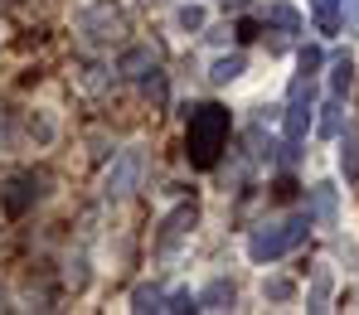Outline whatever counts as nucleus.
I'll return each mask as SVG.
<instances>
[{"label":"nucleus","mask_w":359,"mask_h":315,"mask_svg":"<svg viewBox=\"0 0 359 315\" xmlns=\"http://www.w3.org/2000/svg\"><path fill=\"white\" fill-rule=\"evenodd\" d=\"M224 141H229V112H224V107H194V112H189V136H184L189 165L209 170V165L219 160Z\"/></svg>","instance_id":"f257e3e1"},{"label":"nucleus","mask_w":359,"mask_h":315,"mask_svg":"<svg viewBox=\"0 0 359 315\" xmlns=\"http://www.w3.org/2000/svg\"><path fill=\"white\" fill-rule=\"evenodd\" d=\"M301 233H306V218H292V223H282V228H262V233H252L248 252H252L257 262H272V257H282L287 248H297Z\"/></svg>","instance_id":"f03ea898"},{"label":"nucleus","mask_w":359,"mask_h":315,"mask_svg":"<svg viewBox=\"0 0 359 315\" xmlns=\"http://www.w3.org/2000/svg\"><path fill=\"white\" fill-rule=\"evenodd\" d=\"M117 34H121V10L112 0H102V5H93V10L83 15V39L102 44V39H117Z\"/></svg>","instance_id":"7ed1b4c3"},{"label":"nucleus","mask_w":359,"mask_h":315,"mask_svg":"<svg viewBox=\"0 0 359 315\" xmlns=\"http://www.w3.org/2000/svg\"><path fill=\"white\" fill-rule=\"evenodd\" d=\"M136 180H141V150H126L117 165L107 170V194L121 199V194H131V189H136Z\"/></svg>","instance_id":"20e7f679"},{"label":"nucleus","mask_w":359,"mask_h":315,"mask_svg":"<svg viewBox=\"0 0 359 315\" xmlns=\"http://www.w3.org/2000/svg\"><path fill=\"white\" fill-rule=\"evenodd\" d=\"M34 199H39V185H34V175H15L10 185L0 189V204H5V214H15V218H20V214H25Z\"/></svg>","instance_id":"39448f33"},{"label":"nucleus","mask_w":359,"mask_h":315,"mask_svg":"<svg viewBox=\"0 0 359 315\" xmlns=\"http://www.w3.org/2000/svg\"><path fill=\"white\" fill-rule=\"evenodd\" d=\"M311 126V83H297V102H292V117H287V136L301 141Z\"/></svg>","instance_id":"423d86ee"},{"label":"nucleus","mask_w":359,"mask_h":315,"mask_svg":"<svg viewBox=\"0 0 359 315\" xmlns=\"http://www.w3.org/2000/svg\"><path fill=\"white\" fill-rule=\"evenodd\" d=\"M233 306V286L229 281H214L204 296H199V311H229Z\"/></svg>","instance_id":"0eeeda50"},{"label":"nucleus","mask_w":359,"mask_h":315,"mask_svg":"<svg viewBox=\"0 0 359 315\" xmlns=\"http://www.w3.org/2000/svg\"><path fill=\"white\" fill-rule=\"evenodd\" d=\"M189 228H194V204H184V209H175V214L165 218V233H170V238L189 233Z\"/></svg>","instance_id":"6e6552de"},{"label":"nucleus","mask_w":359,"mask_h":315,"mask_svg":"<svg viewBox=\"0 0 359 315\" xmlns=\"http://www.w3.org/2000/svg\"><path fill=\"white\" fill-rule=\"evenodd\" d=\"M146 68H156V59H151V54H146V49H131V54H126V59H121V73H131V78H141V73H146Z\"/></svg>","instance_id":"1a4fd4ad"},{"label":"nucleus","mask_w":359,"mask_h":315,"mask_svg":"<svg viewBox=\"0 0 359 315\" xmlns=\"http://www.w3.org/2000/svg\"><path fill=\"white\" fill-rule=\"evenodd\" d=\"M267 20H272V24H282V29H297V24H301V15L292 10V5H272V10H267Z\"/></svg>","instance_id":"9d476101"},{"label":"nucleus","mask_w":359,"mask_h":315,"mask_svg":"<svg viewBox=\"0 0 359 315\" xmlns=\"http://www.w3.org/2000/svg\"><path fill=\"white\" fill-rule=\"evenodd\" d=\"M243 73V59H219L214 63V83H233Z\"/></svg>","instance_id":"9b49d317"},{"label":"nucleus","mask_w":359,"mask_h":315,"mask_svg":"<svg viewBox=\"0 0 359 315\" xmlns=\"http://www.w3.org/2000/svg\"><path fill=\"white\" fill-rule=\"evenodd\" d=\"M136 311H165V306H161V291H156V286H151V291L141 286V291H136Z\"/></svg>","instance_id":"f8f14e48"},{"label":"nucleus","mask_w":359,"mask_h":315,"mask_svg":"<svg viewBox=\"0 0 359 315\" xmlns=\"http://www.w3.org/2000/svg\"><path fill=\"white\" fill-rule=\"evenodd\" d=\"M345 175H359V141H345Z\"/></svg>","instance_id":"ddd939ff"},{"label":"nucleus","mask_w":359,"mask_h":315,"mask_svg":"<svg viewBox=\"0 0 359 315\" xmlns=\"http://www.w3.org/2000/svg\"><path fill=\"white\" fill-rule=\"evenodd\" d=\"M330 83H335V92H345V88H350V59L335 63V78H330Z\"/></svg>","instance_id":"4468645a"},{"label":"nucleus","mask_w":359,"mask_h":315,"mask_svg":"<svg viewBox=\"0 0 359 315\" xmlns=\"http://www.w3.org/2000/svg\"><path fill=\"white\" fill-rule=\"evenodd\" d=\"M316 214H320V218H330V214H335V199H330V189H320V194H316Z\"/></svg>","instance_id":"2eb2a0df"},{"label":"nucleus","mask_w":359,"mask_h":315,"mask_svg":"<svg viewBox=\"0 0 359 315\" xmlns=\"http://www.w3.org/2000/svg\"><path fill=\"white\" fill-rule=\"evenodd\" d=\"M267 296H272V301H287L292 286H287V281H267Z\"/></svg>","instance_id":"dca6fc26"},{"label":"nucleus","mask_w":359,"mask_h":315,"mask_svg":"<svg viewBox=\"0 0 359 315\" xmlns=\"http://www.w3.org/2000/svg\"><path fill=\"white\" fill-rule=\"evenodd\" d=\"M355 24H359V0H355Z\"/></svg>","instance_id":"f3484780"},{"label":"nucleus","mask_w":359,"mask_h":315,"mask_svg":"<svg viewBox=\"0 0 359 315\" xmlns=\"http://www.w3.org/2000/svg\"><path fill=\"white\" fill-rule=\"evenodd\" d=\"M5 5H10V0H0V10H5Z\"/></svg>","instance_id":"a211bd4d"}]
</instances>
